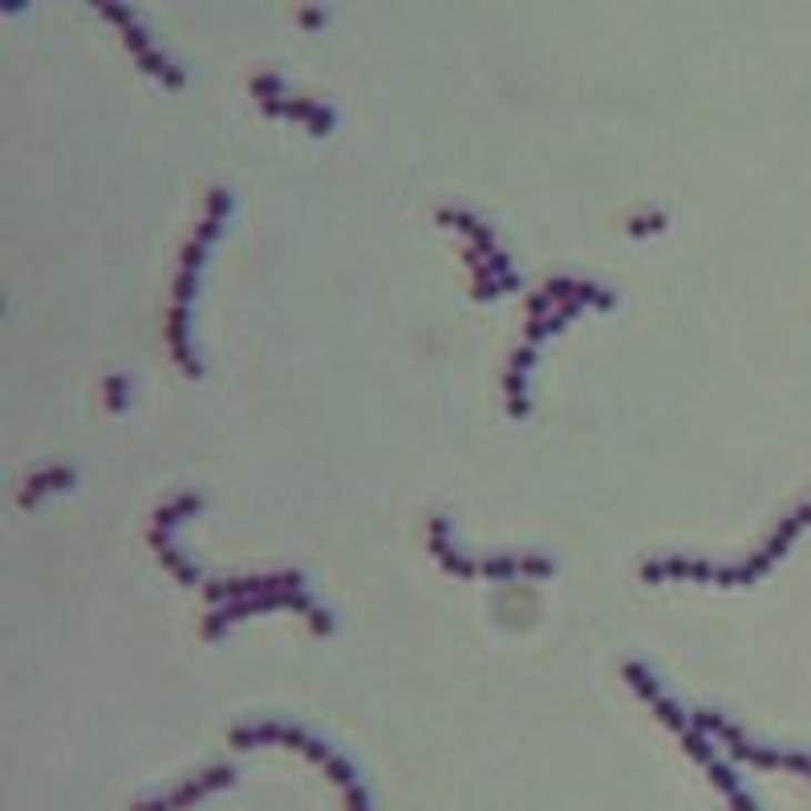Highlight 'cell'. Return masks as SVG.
I'll list each match as a JSON object with an SVG mask.
<instances>
[{"instance_id": "6da1fadb", "label": "cell", "mask_w": 811, "mask_h": 811, "mask_svg": "<svg viewBox=\"0 0 811 811\" xmlns=\"http://www.w3.org/2000/svg\"><path fill=\"white\" fill-rule=\"evenodd\" d=\"M227 207H232V191L212 187V195H207V220H203L200 232L187 240V247H183V260H179L175 313H171V345H175L179 362L187 365V374H203L200 357H195V349H191V342H187V308H191V296H195V276H200V264H203V247H207V240H215V232H220V220L227 215Z\"/></svg>"}, {"instance_id": "7a4b0ae2", "label": "cell", "mask_w": 811, "mask_h": 811, "mask_svg": "<svg viewBox=\"0 0 811 811\" xmlns=\"http://www.w3.org/2000/svg\"><path fill=\"white\" fill-rule=\"evenodd\" d=\"M272 605H293V609L308 612L317 629H333V612L325 609V605H317V600L308 597V588H272V592H252V597H235V600H227L224 609H215L212 617H207V625H203V633H207V637L224 633V625H227V621H235V617H244V612L272 609Z\"/></svg>"}, {"instance_id": "3957f363", "label": "cell", "mask_w": 811, "mask_h": 811, "mask_svg": "<svg viewBox=\"0 0 811 811\" xmlns=\"http://www.w3.org/2000/svg\"><path fill=\"white\" fill-rule=\"evenodd\" d=\"M808 519H811V499H803V504L795 507L791 516L779 519V528L771 531V540H767L754 556H747L742 565H718V560H714V580H718V585H747V580H754L767 565H771V560H775L779 553H783V548H788V540L803 528V524H808Z\"/></svg>"}, {"instance_id": "277c9868", "label": "cell", "mask_w": 811, "mask_h": 811, "mask_svg": "<svg viewBox=\"0 0 811 811\" xmlns=\"http://www.w3.org/2000/svg\"><path fill=\"white\" fill-rule=\"evenodd\" d=\"M98 9L107 12V17H114V21H122L130 49L139 53V61L146 65V70L159 73V78H163L166 85H183V70H179L175 61L166 58L163 49L154 45V37L146 33V24H142L139 17H134V9H130V4H118V0H98Z\"/></svg>"}, {"instance_id": "5b68a950", "label": "cell", "mask_w": 811, "mask_h": 811, "mask_svg": "<svg viewBox=\"0 0 811 811\" xmlns=\"http://www.w3.org/2000/svg\"><path fill=\"white\" fill-rule=\"evenodd\" d=\"M272 588H305V577L296 568H281V572H260V577H235V580H212L203 588L212 600L220 597H252V592H272Z\"/></svg>"}, {"instance_id": "8992f818", "label": "cell", "mask_w": 811, "mask_h": 811, "mask_svg": "<svg viewBox=\"0 0 811 811\" xmlns=\"http://www.w3.org/2000/svg\"><path fill=\"white\" fill-rule=\"evenodd\" d=\"M151 544L159 548V553H163L166 568H171V572H175L183 585H195V580H200V565H191L187 556L179 553L175 540H171V528H163V524H151Z\"/></svg>"}, {"instance_id": "52a82bcc", "label": "cell", "mask_w": 811, "mask_h": 811, "mask_svg": "<svg viewBox=\"0 0 811 811\" xmlns=\"http://www.w3.org/2000/svg\"><path fill=\"white\" fill-rule=\"evenodd\" d=\"M73 475H78V470H73L70 463H58V467H49V470H37V475H29V483H24L21 504H33L37 495L49 491V487H70Z\"/></svg>"}, {"instance_id": "ba28073f", "label": "cell", "mask_w": 811, "mask_h": 811, "mask_svg": "<svg viewBox=\"0 0 811 811\" xmlns=\"http://www.w3.org/2000/svg\"><path fill=\"white\" fill-rule=\"evenodd\" d=\"M203 504V495L200 491H183V495H175V499H166L159 511H154V524H163V528H175L179 519L187 516V511H195V507Z\"/></svg>"}, {"instance_id": "9c48e42d", "label": "cell", "mask_w": 811, "mask_h": 811, "mask_svg": "<svg viewBox=\"0 0 811 811\" xmlns=\"http://www.w3.org/2000/svg\"><path fill=\"white\" fill-rule=\"evenodd\" d=\"M252 94L260 98V107H272V102H281L284 98V78L276 70H264L252 78Z\"/></svg>"}, {"instance_id": "30bf717a", "label": "cell", "mask_w": 811, "mask_h": 811, "mask_svg": "<svg viewBox=\"0 0 811 811\" xmlns=\"http://www.w3.org/2000/svg\"><path fill=\"white\" fill-rule=\"evenodd\" d=\"M107 398H110L114 410H126V402H130V377L126 374L107 377Z\"/></svg>"}, {"instance_id": "8fae6325", "label": "cell", "mask_w": 811, "mask_h": 811, "mask_svg": "<svg viewBox=\"0 0 811 811\" xmlns=\"http://www.w3.org/2000/svg\"><path fill=\"white\" fill-rule=\"evenodd\" d=\"M658 227H666V215L653 212V215H641V220H633V224H629V232H658Z\"/></svg>"}, {"instance_id": "7c38bea8", "label": "cell", "mask_w": 811, "mask_h": 811, "mask_svg": "<svg viewBox=\"0 0 811 811\" xmlns=\"http://www.w3.org/2000/svg\"><path fill=\"white\" fill-rule=\"evenodd\" d=\"M325 17H330V12L321 9V4H317V9H301V21H305V24H321Z\"/></svg>"}]
</instances>
